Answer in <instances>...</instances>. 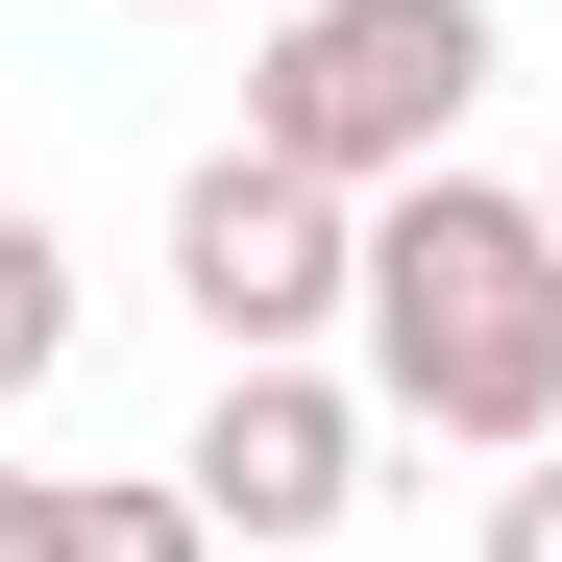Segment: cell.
Returning <instances> with one entry per match:
<instances>
[{
    "label": "cell",
    "instance_id": "cell-1",
    "mask_svg": "<svg viewBox=\"0 0 562 562\" xmlns=\"http://www.w3.org/2000/svg\"><path fill=\"white\" fill-rule=\"evenodd\" d=\"M367 392H392L416 440L538 464V440H562V221L490 196V171L367 196Z\"/></svg>",
    "mask_w": 562,
    "mask_h": 562
},
{
    "label": "cell",
    "instance_id": "cell-4",
    "mask_svg": "<svg viewBox=\"0 0 562 562\" xmlns=\"http://www.w3.org/2000/svg\"><path fill=\"white\" fill-rule=\"evenodd\" d=\"M171 490H196L221 538L294 562V538H342V514H367V392H318V367H221V416L171 440Z\"/></svg>",
    "mask_w": 562,
    "mask_h": 562
},
{
    "label": "cell",
    "instance_id": "cell-7",
    "mask_svg": "<svg viewBox=\"0 0 562 562\" xmlns=\"http://www.w3.org/2000/svg\"><path fill=\"white\" fill-rule=\"evenodd\" d=\"M490 562H562V440H538L514 490H490Z\"/></svg>",
    "mask_w": 562,
    "mask_h": 562
},
{
    "label": "cell",
    "instance_id": "cell-8",
    "mask_svg": "<svg viewBox=\"0 0 562 562\" xmlns=\"http://www.w3.org/2000/svg\"><path fill=\"white\" fill-rule=\"evenodd\" d=\"M74 538V464H0V562H49Z\"/></svg>",
    "mask_w": 562,
    "mask_h": 562
},
{
    "label": "cell",
    "instance_id": "cell-9",
    "mask_svg": "<svg viewBox=\"0 0 562 562\" xmlns=\"http://www.w3.org/2000/svg\"><path fill=\"white\" fill-rule=\"evenodd\" d=\"M538 221H562V171H538Z\"/></svg>",
    "mask_w": 562,
    "mask_h": 562
},
{
    "label": "cell",
    "instance_id": "cell-3",
    "mask_svg": "<svg viewBox=\"0 0 562 562\" xmlns=\"http://www.w3.org/2000/svg\"><path fill=\"white\" fill-rule=\"evenodd\" d=\"M171 294H196L221 367H294L318 318H367V196H318L294 147H221L196 196H171Z\"/></svg>",
    "mask_w": 562,
    "mask_h": 562
},
{
    "label": "cell",
    "instance_id": "cell-6",
    "mask_svg": "<svg viewBox=\"0 0 562 562\" xmlns=\"http://www.w3.org/2000/svg\"><path fill=\"white\" fill-rule=\"evenodd\" d=\"M49 562H221V514H196V490H74Z\"/></svg>",
    "mask_w": 562,
    "mask_h": 562
},
{
    "label": "cell",
    "instance_id": "cell-2",
    "mask_svg": "<svg viewBox=\"0 0 562 562\" xmlns=\"http://www.w3.org/2000/svg\"><path fill=\"white\" fill-rule=\"evenodd\" d=\"M464 99H490V0H294L245 49V147H294L318 196L464 171Z\"/></svg>",
    "mask_w": 562,
    "mask_h": 562
},
{
    "label": "cell",
    "instance_id": "cell-5",
    "mask_svg": "<svg viewBox=\"0 0 562 562\" xmlns=\"http://www.w3.org/2000/svg\"><path fill=\"white\" fill-rule=\"evenodd\" d=\"M25 392H74V245L0 196V416H25Z\"/></svg>",
    "mask_w": 562,
    "mask_h": 562
}]
</instances>
